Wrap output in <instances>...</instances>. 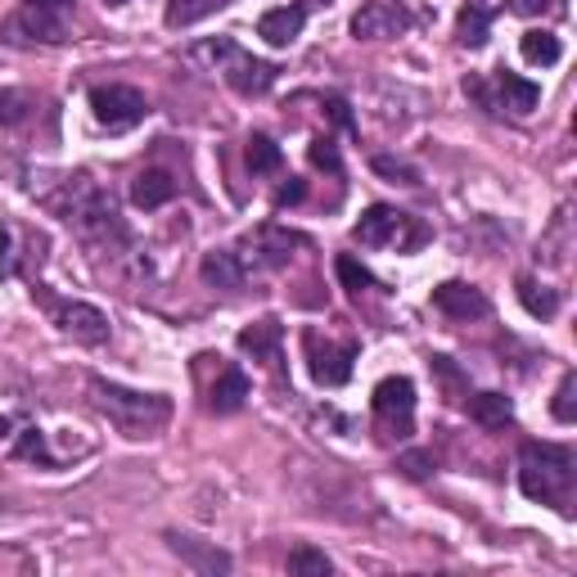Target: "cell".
<instances>
[{
	"label": "cell",
	"mask_w": 577,
	"mask_h": 577,
	"mask_svg": "<svg viewBox=\"0 0 577 577\" xmlns=\"http://www.w3.org/2000/svg\"><path fill=\"white\" fill-rule=\"evenodd\" d=\"M573 447L559 443H523L519 447V488L542 505H555L559 514H573Z\"/></svg>",
	"instance_id": "1"
},
{
	"label": "cell",
	"mask_w": 577,
	"mask_h": 577,
	"mask_svg": "<svg viewBox=\"0 0 577 577\" xmlns=\"http://www.w3.org/2000/svg\"><path fill=\"white\" fill-rule=\"evenodd\" d=\"M90 402L109 415V424L122 438H154V433L172 420V402L163 393H135L109 379H90Z\"/></svg>",
	"instance_id": "2"
},
{
	"label": "cell",
	"mask_w": 577,
	"mask_h": 577,
	"mask_svg": "<svg viewBox=\"0 0 577 577\" xmlns=\"http://www.w3.org/2000/svg\"><path fill=\"white\" fill-rule=\"evenodd\" d=\"M51 204L81 239H127V230H122V221H118V208H113V199L109 195H100L86 176H68L64 181V199H45Z\"/></svg>",
	"instance_id": "3"
},
{
	"label": "cell",
	"mask_w": 577,
	"mask_h": 577,
	"mask_svg": "<svg viewBox=\"0 0 577 577\" xmlns=\"http://www.w3.org/2000/svg\"><path fill=\"white\" fill-rule=\"evenodd\" d=\"M195 59H208L213 73H221V81H226L235 95H249V100H253V95H266V90L275 86V77H280L275 64L253 59L244 45H235L230 36H217V41L195 45Z\"/></svg>",
	"instance_id": "4"
},
{
	"label": "cell",
	"mask_w": 577,
	"mask_h": 577,
	"mask_svg": "<svg viewBox=\"0 0 577 577\" xmlns=\"http://www.w3.org/2000/svg\"><path fill=\"white\" fill-rule=\"evenodd\" d=\"M36 294V303L51 312V320L59 325V334H68V339H77V344H86V348H100V344H109V316L95 307V303H81V298H55L45 284H36L32 288Z\"/></svg>",
	"instance_id": "5"
},
{
	"label": "cell",
	"mask_w": 577,
	"mask_h": 577,
	"mask_svg": "<svg viewBox=\"0 0 577 577\" xmlns=\"http://www.w3.org/2000/svg\"><path fill=\"white\" fill-rule=\"evenodd\" d=\"M352 239L366 249H379V244H398V249H415L428 239V230L411 217V213H398L389 204H374L361 213V221L352 226Z\"/></svg>",
	"instance_id": "6"
},
{
	"label": "cell",
	"mask_w": 577,
	"mask_h": 577,
	"mask_svg": "<svg viewBox=\"0 0 577 577\" xmlns=\"http://www.w3.org/2000/svg\"><path fill=\"white\" fill-rule=\"evenodd\" d=\"M465 95H473V100L483 105L488 113H501V109H510V113H533L537 100H542V86H533V81H523V77H514V73L501 68L492 86H488L483 77H465Z\"/></svg>",
	"instance_id": "7"
},
{
	"label": "cell",
	"mask_w": 577,
	"mask_h": 577,
	"mask_svg": "<svg viewBox=\"0 0 577 577\" xmlns=\"http://www.w3.org/2000/svg\"><path fill=\"white\" fill-rule=\"evenodd\" d=\"M90 113L109 131H131L135 122L150 118V100L135 86H95L90 90Z\"/></svg>",
	"instance_id": "8"
},
{
	"label": "cell",
	"mask_w": 577,
	"mask_h": 577,
	"mask_svg": "<svg viewBox=\"0 0 577 577\" xmlns=\"http://www.w3.org/2000/svg\"><path fill=\"white\" fill-rule=\"evenodd\" d=\"M303 352H307V370L320 389H339L352 379V361H357V344L334 348L329 339H320L316 329H303Z\"/></svg>",
	"instance_id": "9"
},
{
	"label": "cell",
	"mask_w": 577,
	"mask_h": 577,
	"mask_svg": "<svg viewBox=\"0 0 577 577\" xmlns=\"http://www.w3.org/2000/svg\"><path fill=\"white\" fill-rule=\"evenodd\" d=\"M415 23V14L406 10V0H361V10L352 14V36L357 41H389L402 36Z\"/></svg>",
	"instance_id": "10"
},
{
	"label": "cell",
	"mask_w": 577,
	"mask_h": 577,
	"mask_svg": "<svg viewBox=\"0 0 577 577\" xmlns=\"http://www.w3.org/2000/svg\"><path fill=\"white\" fill-rule=\"evenodd\" d=\"M68 28H64V14H51V10H32L23 6L19 14H10L0 23V41L6 45H64Z\"/></svg>",
	"instance_id": "11"
},
{
	"label": "cell",
	"mask_w": 577,
	"mask_h": 577,
	"mask_svg": "<svg viewBox=\"0 0 577 577\" xmlns=\"http://www.w3.org/2000/svg\"><path fill=\"white\" fill-rule=\"evenodd\" d=\"M374 415L398 428V438H406L411 433V415H415V383L406 374H389V379H379L374 383Z\"/></svg>",
	"instance_id": "12"
},
{
	"label": "cell",
	"mask_w": 577,
	"mask_h": 577,
	"mask_svg": "<svg viewBox=\"0 0 577 577\" xmlns=\"http://www.w3.org/2000/svg\"><path fill=\"white\" fill-rule=\"evenodd\" d=\"M433 307H438L443 316H451V320H483L492 312L483 288H473L465 280H447V284L433 288Z\"/></svg>",
	"instance_id": "13"
},
{
	"label": "cell",
	"mask_w": 577,
	"mask_h": 577,
	"mask_svg": "<svg viewBox=\"0 0 577 577\" xmlns=\"http://www.w3.org/2000/svg\"><path fill=\"white\" fill-rule=\"evenodd\" d=\"M294 244H303L298 235H288V230H280V226H262V230H253V235L244 239L249 253H239V262H244V266H284V262H288V249H294Z\"/></svg>",
	"instance_id": "14"
},
{
	"label": "cell",
	"mask_w": 577,
	"mask_h": 577,
	"mask_svg": "<svg viewBox=\"0 0 577 577\" xmlns=\"http://www.w3.org/2000/svg\"><path fill=\"white\" fill-rule=\"evenodd\" d=\"M307 28V6H275L258 19V36L266 45H275V51H284V45H294Z\"/></svg>",
	"instance_id": "15"
},
{
	"label": "cell",
	"mask_w": 577,
	"mask_h": 577,
	"mask_svg": "<svg viewBox=\"0 0 577 577\" xmlns=\"http://www.w3.org/2000/svg\"><path fill=\"white\" fill-rule=\"evenodd\" d=\"M167 546H172V555H181L195 573H230V555L217 551V546H208V542H199V537L167 533Z\"/></svg>",
	"instance_id": "16"
},
{
	"label": "cell",
	"mask_w": 577,
	"mask_h": 577,
	"mask_svg": "<svg viewBox=\"0 0 577 577\" xmlns=\"http://www.w3.org/2000/svg\"><path fill=\"white\" fill-rule=\"evenodd\" d=\"M280 344H284V325L280 320H258L239 329V352H249L253 361L275 366L280 361Z\"/></svg>",
	"instance_id": "17"
},
{
	"label": "cell",
	"mask_w": 577,
	"mask_h": 577,
	"mask_svg": "<svg viewBox=\"0 0 577 577\" xmlns=\"http://www.w3.org/2000/svg\"><path fill=\"white\" fill-rule=\"evenodd\" d=\"M204 280H208L213 288H226V294H239V288H244V280H249V266L239 262V253L217 249V253L204 258Z\"/></svg>",
	"instance_id": "18"
},
{
	"label": "cell",
	"mask_w": 577,
	"mask_h": 577,
	"mask_svg": "<svg viewBox=\"0 0 577 577\" xmlns=\"http://www.w3.org/2000/svg\"><path fill=\"white\" fill-rule=\"evenodd\" d=\"M244 398H249V374L239 370V366H226L217 374V383H213V393H208V411L230 415V411L244 406Z\"/></svg>",
	"instance_id": "19"
},
{
	"label": "cell",
	"mask_w": 577,
	"mask_h": 577,
	"mask_svg": "<svg viewBox=\"0 0 577 577\" xmlns=\"http://www.w3.org/2000/svg\"><path fill=\"white\" fill-rule=\"evenodd\" d=\"M167 199H176V181L167 176V172H159V167H150V172H140L135 181H131V204L135 208H163Z\"/></svg>",
	"instance_id": "20"
},
{
	"label": "cell",
	"mask_w": 577,
	"mask_h": 577,
	"mask_svg": "<svg viewBox=\"0 0 577 577\" xmlns=\"http://www.w3.org/2000/svg\"><path fill=\"white\" fill-rule=\"evenodd\" d=\"M519 51H523V59H527V64H537V68H551V64H559V59H564V45H559V36H555V32H542V28L523 32Z\"/></svg>",
	"instance_id": "21"
},
{
	"label": "cell",
	"mask_w": 577,
	"mask_h": 577,
	"mask_svg": "<svg viewBox=\"0 0 577 577\" xmlns=\"http://www.w3.org/2000/svg\"><path fill=\"white\" fill-rule=\"evenodd\" d=\"M469 415L483 428H505L514 420V402L505 393H478V398H469Z\"/></svg>",
	"instance_id": "22"
},
{
	"label": "cell",
	"mask_w": 577,
	"mask_h": 577,
	"mask_svg": "<svg viewBox=\"0 0 577 577\" xmlns=\"http://www.w3.org/2000/svg\"><path fill=\"white\" fill-rule=\"evenodd\" d=\"M488 28H492V14L478 6V0H469V6L460 10V19H456V41L469 45V51H478V45L488 41Z\"/></svg>",
	"instance_id": "23"
},
{
	"label": "cell",
	"mask_w": 577,
	"mask_h": 577,
	"mask_svg": "<svg viewBox=\"0 0 577 577\" xmlns=\"http://www.w3.org/2000/svg\"><path fill=\"white\" fill-rule=\"evenodd\" d=\"M221 6H230V0H167V28H195L199 19L217 14Z\"/></svg>",
	"instance_id": "24"
},
{
	"label": "cell",
	"mask_w": 577,
	"mask_h": 577,
	"mask_svg": "<svg viewBox=\"0 0 577 577\" xmlns=\"http://www.w3.org/2000/svg\"><path fill=\"white\" fill-rule=\"evenodd\" d=\"M519 303L527 307V316H537V320H551L559 312V294L546 284H533V280H519Z\"/></svg>",
	"instance_id": "25"
},
{
	"label": "cell",
	"mask_w": 577,
	"mask_h": 577,
	"mask_svg": "<svg viewBox=\"0 0 577 577\" xmlns=\"http://www.w3.org/2000/svg\"><path fill=\"white\" fill-rule=\"evenodd\" d=\"M288 573H298V577H329L334 564H329L325 551H316V546H298L294 555H288Z\"/></svg>",
	"instance_id": "26"
},
{
	"label": "cell",
	"mask_w": 577,
	"mask_h": 577,
	"mask_svg": "<svg viewBox=\"0 0 577 577\" xmlns=\"http://www.w3.org/2000/svg\"><path fill=\"white\" fill-rule=\"evenodd\" d=\"M249 167L253 172H280V163H284V154H280V144L271 140V135H249Z\"/></svg>",
	"instance_id": "27"
},
{
	"label": "cell",
	"mask_w": 577,
	"mask_h": 577,
	"mask_svg": "<svg viewBox=\"0 0 577 577\" xmlns=\"http://www.w3.org/2000/svg\"><path fill=\"white\" fill-rule=\"evenodd\" d=\"M334 271H339V280H344L348 294H366V288H374V275H370L352 253H344L339 262H334Z\"/></svg>",
	"instance_id": "28"
},
{
	"label": "cell",
	"mask_w": 577,
	"mask_h": 577,
	"mask_svg": "<svg viewBox=\"0 0 577 577\" xmlns=\"http://www.w3.org/2000/svg\"><path fill=\"white\" fill-rule=\"evenodd\" d=\"M307 159H312V167H320V172H334V176L344 172V159H339V144H334L329 135H316V140L307 144Z\"/></svg>",
	"instance_id": "29"
},
{
	"label": "cell",
	"mask_w": 577,
	"mask_h": 577,
	"mask_svg": "<svg viewBox=\"0 0 577 577\" xmlns=\"http://www.w3.org/2000/svg\"><path fill=\"white\" fill-rule=\"evenodd\" d=\"M32 109H36L32 95H23V90H0V122H6V127L32 118Z\"/></svg>",
	"instance_id": "30"
},
{
	"label": "cell",
	"mask_w": 577,
	"mask_h": 577,
	"mask_svg": "<svg viewBox=\"0 0 577 577\" xmlns=\"http://www.w3.org/2000/svg\"><path fill=\"white\" fill-rule=\"evenodd\" d=\"M14 456H19V460H36V465H45V469H55V456L45 451L41 428H23V433H19V447H14Z\"/></svg>",
	"instance_id": "31"
},
{
	"label": "cell",
	"mask_w": 577,
	"mask_h": 577,
	"mask_svg": "<svg viewBox=\"0 0 577 577\" xmlns=\"http://www.w3.org/2000/svg\"><path fill=\"white\" fill-rule=\"evenodd\" d=\"M551 411H555V420H559V424H573V420H577V374H573V370L559 379V389H555V406H551Z\"/></svg>",
	"instance_id": "32"
},
{
	"label": "cell",
	"mask_w": 577,
	"mask_h": 577,
	"mask_svg": "<svg viewBox=\"0 0 577 577\" xmlns=\"http://www.w3.org/2000/svg\"><path fill=\"white\" fill-rule=\"evenodd\" d=\"M374 172L389 176V181H398V185H420V172H415L411 163H402V159H389V154L374 159Z\"/></svg>",
	"instance_id": "33"
},
{
	"label": "cell",
	"mask_w": 577,
	"mask_h": 577,
	"mask_svg": "<svg viewBox=\"0 0 577 577\" xmlns=\"http://www.w3.org/2000/svg\"><path fill=\"white\" fill-rule=\"evenodd\" d=\"M398 469H402L406 478H428L433 456H428V451H402V456H398Z\"/></svg>",
	"instance_id": "34"
},
{
	"label": "cell",
	"mask_w": 577,
	"mask_h": 577,
	"mask_svg": "<svg viewBox=\"0 0 577 577\" xmlns=\"http://www.w3.org/2000/svg\"><path fill=\"white\" fill-rule=\"evenodd\" d=\"M551 10H559V0H510V14H519V19H537Z\"/></svg>",
	"instance_id": "35"
},
{
	"label": "cell",
	"mask_w": 577,
	"mask_h": 577,
	"mask_svg": "<svg viewBox=\"0 0 577 577\" xmlns=\"http://www.w3.org/2000/svg\"><path fill=\"white\" fill-rule=\"evenodd\" d=\"M303 195H307V185H303L298 176H288V185H280V189H275V204H280V208H288V204H303Z\"/></svg>",
	"instance_id": "36"
},
{
	"label": "cell",
	"mask_w": 577,
	"mask_h": 577,
	"mask_svg": "<svg viewBox=\"0 0 577 577\" xmlns=\"http://www.w3.org/2000/svg\"><path fill=\"white\" fill-rule=\"evenodd\" d=\"M32 10H51V14H64V10H73V0H28Z\"/></svg>",
	"instance_id": "37"
},
{
	"label": "cell",
	"mask_w": 577,
	"mask_h": 577,
	"mask_svg": "<svg viewBox=\"0 0 577 577\" xmlns=\"http://www.w3.org/2000/svg\"><path fill=\"white\" fill-rule=\"evenodd\" d=\"M329 113H334V122H339V127H348V131H352V113H348V105H344V100H329Z\"/></svg>",
	"instance_id": "38"
},
{
	"label": "cell",
	"mask_w": 577,
	"mask_h": 577,
	"mask_svg": "<svg viewBox=\"0 0 577 577\" xmlns=\"http://www.w3.org/2000/svg\"><path fill=\"white\" fill-rule=\"evenodd\" d=\"M105 6H127V0H105Z\"/></svg>",
	"instance_id": "39"
},
{
	"label": "cell",
	"mask_w": 577,
	"mask_h": 577,
	"mask_svg": "<svg viewBox=\"0 0 577 577\" xmlns=\"http://www.w3.org/2000/svg\"><path fill=\"white\" fill-rule=\"evenodd\" d=\"M312 6H329V0H312Z\"/></svg>",
	"instance_id": "40"
}]
</instances>
